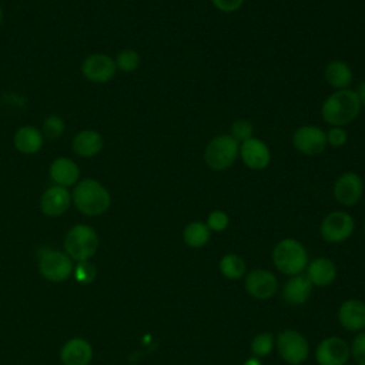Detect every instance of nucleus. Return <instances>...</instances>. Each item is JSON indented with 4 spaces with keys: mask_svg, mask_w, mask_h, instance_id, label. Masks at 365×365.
Instances as JSON below:
<instances>
[{
    "mask_svg": "<svg viewBox=\"0 0 365 365\" xmlns=\"http://www.w3.org/2000/svg\"><path fill=\"white\" fill-rule=\"evenodd\" d=\"M351 355L356 365H365V331L359 332L351 345Z\"/></svg>",
    "mask_w": 365,
    "mask_h": 365,
    "instance_id": "nucleus-33",
    "label": "nucleus"
},
{
    "mask_svg": "<svg viewBox=\"0 0 365 365\" xmlns=\"http://www.w3.org/2000/svg\"><path fill=\"white\" fill-rule=\"evenodd\" d=\"M277 349L281 358L289 365L302 364L309 354L307 338L295 329H284L277 336Z\"/></svg>",
    "mask_w": 365,
    "mask_h": 365,
    "instance_id": "nucleus-10",
    "label": "nucleus"
},
{
    "mask_svg": "<svg viewBox=\"0 0 365 365\" xmlns=\"http://www.w3.org/2000/svg\"><path fill=\"white\" fill-rule=\"evenodd\" d=\"M354 90L356 93V96H358V100H359L362 108H365V78L362 81H359V84Z\"/></svg>",
    "mask_w": 365,
    "mask_h": 365,
    "instance_id": "nucleus-35",
    "label": "nucleus"
},
{
    "mask_svg": "<svg viewBox=\"0 0 365 365\" xmlns=\"http://www.w3.org/2000/svg\"><path fill=\"white\" fill-rule=\"evenodd\" d=\"M74 275L80 284H88L96 278V267L88 261H80L76 265Z\"/></svg>",
    "mask_w": 365,
    "mask_h": 365,
    "instance_id": "nucleus-32",
    "label": "nucleus"
},
{
    "mask_svg": "<svg viewBox=\"0 0 365 365\" xmlns=\"http://www.w3.org/2000/svg\"><path fill=\"white\" fill-rule=\"evenodd\" d=\"M48 177L54 185L70 188L81 180V170L73 158L61 155L48 164Z\"/></svg>",
    "mask_w": 365,
    "mask_h": 365,
    "instance_id": "nucleus-15",
    "label": "nucleus"
},
{
    "mask_svg": "<svg viewBox=\"0 0 365 365\" xmlns=\"http://www.w3.org/2000/svg\"><path fill=\"white\" fill-rule=\"evenodd\" d=\"M104 148V137L98 130L83 128L71 138V150L80 158H94Z\"/></svg>",
    "mask_w": 365,
    "mask_h": 365,
    "instance_id": "nucleus-17",
    "label": "nucleus"
},
{
    "mask_svg": "<svg viewBox=\"0 0 365 365\" xmlns=\"http://www.w3.org/2000/svg\"><path fill=\"white\" fill-rule=\"evenodd\" d=\"M351 356L348 342L339 336L322 339L315 351L318 365H345Z\"/></svg>",
    "mask_w": 365,
    "mask_h": 365,
    "instance_id": "nucleus-13",
    "label": "nucleus"
},
{
    "mask_svg": "<svg viewBox=\"0 0 365 365\" xmlns=\"http://www.w3.org/2000/svg\"><path fill=\"white\" fill-rule=\"evenodd\" d=\"M307 277L314 287H327L336 278V265L327 257H317L308 262Z\"/></svg>",
    "mask_w": 365,
    "mask_h": 365,
    "instance_id": "nucleus-22",
    "label": "nucleus"
},
{
    "mask_svg": "<svg viewBox=\"0 0 365 365\" xmlns=\"http://www.w3.org/2000/svg\"><path fill=\"white\" fill-rule=\"evenodd\" d=\"M38 268L41 275L53 282H60L71 274V259L66 252L56 250H46L40 254Z\"/></svg>",
    "mask_w": 365,
    "mask_h": 365,
    "instance_id": "nucleus-12",
    "label": "nucleus"
},
{
    "mask_svg": "<svg viewBox=\"0 0 365 365\" xmlns=\"http://www.w3.org/2000/svg\"><path fill=\"white\" fill-rule=\"evenodd\" d=\"M242 164L252 171H262L268 168L272 160L269 145L258 138L251 137L242 143H240V157Z\"/></svg>",
    "mask_w": 365,
    "mask_h": 365,
    "instance_id": "nucleus-11",
    "label": "nucleus"
},
{
    "mask_svg": "<svg viewBox=\"0 0 365 365\" xmlns=\"http://www.w3.org/2000/svg\"><path fill=\"white\" fill-rule=\"evenodd\" d=\"M211 237V231L202 221H191L184 227L182 240L184 244L190 248H201L204 247Z\"/></svg>",
    "mask_w": 365,
    "mask_h": 365,
    "instance_id": "nucleus-24",
    "label": "nucleus"
},
{
    "mask_svg": "<svg viewBox=\"0 0 365 365\" xmlns=\"http://www.w3.org/2000/svg\"><path fill=\"white\" fill-rule=\"evenodd\" d=\"M3 23H4V10H3V7H1V4H0V29H1Z\"/></svg>",
    "mask_w": 365,
    "mask_h": 365,
    "instance_id": "nucleus-37",
    "label": "nucleus"
},
{
    "mask_svg": "<svg viewBox=\"0 0 365 365\" xmlns=\"http://www.w3.org/2000/svg\"><path fill=\"white\" fill-rule=\"evenodd\" d=\"M74 207L87 217H98L108 211L111 205V194L108 188L93 177L81 178L71 191Z\"/></svg>",
    "mask_w": 365,
    "mask_h": 365,
    "instance_id": "nucleus-1",
    "label": "nucleus"
},
{
    "mask_svg": "<svg viewBox=\"0 0 365 365\" xmlns=\"http://www.w3.org/2000/svg\"><path fill=\"white\" fill-rule=\"evenodd\" d=\"M325 135H327L328 147H332V148H341L346 145L349 138L345 127H338V125H332L328 130H325Z\"/></svg>",
    "mask_w": 365,
    "mask_h": 365,
    "instance_id": "nucleus-31",
    "label": "nucleus"
},
{
    "mask_svg": "<svg viewBox=\"0 0 365 365\" xmlns=\"http://www.w3.org/2000/svg\"><path fill=\"white\" fill-rule=\"evenodd\" d=\"M365 184L362 177L355 171H344L341 173L332 185L334 200L342 207H354L356 205L364 195Z\"/></svg>",
    "mask_w": 365,
    "mask_h": 365,
    "instance_id": "nucleus-9",
    "label": "nucleus"
},
{
    "mask_svg": "<svg viewBox=\"0 0 365 365\" xmlns=\"http://www.w3.org/2000/svg\"><path fill=\"white\" fill-rule=\"evenodd\" d=\"M98 248V235L87 224L73 225L64 237L66 254L76 261H88Z\"/></svg>",
    "mask_w": 365,
    "mask_h": 365,
    "instance_id": "nucleus-5",
    "label": "nucleus"
},
{
    "mask_svg": "<svg viewBox=\"0 0 365 365\" xmlns=\"http://www.w3.org/2000/svg\"><path fill=\"white\" fill-rule=\"evenodd\" d=\"M240 157V143L228 133L214 135L204 148L205 165L217 173L230 170Z\"/></svg>",
    "mask_w": 365,
    "mask_h": 365,
    "instance_id": "nucleus-3",
    "label": "nucleus"
},
{
    "mask_svg": "<svg viewBox=\"0 0 365 365\" xmlns=\"http://www.w3.org/2000/svg\"><path fill=\"white\" fill-rule=\"evenodd\" d=\"M44 135L38 127L26 124L20 125L13 134V147L23 155L38 154L44 145Z\"/></svg>",
    "mask_w": 365,
    "mask_h": 365,
    "instance_id": "nucleus-18",
    "label": "nucleus"
},
{
    "mask_svg": "<svg viewBox=\"0 0 365 365\" xmlns=\"http://www.w3.org/2000/svg\"><path fill=\"white\" fill-rule=\"evenodd\" d=\"M245 291L255 299H269L278 291V279L268 269H252L245 275Z\"/></svg>",
    "mask_w": 365,
    "mask_h": 365,
    "instance_id": "nucleus-14",
    "label": "nucleus"
},
{
    "mask_svg": "<svg viewBox=\"0 0 365 365\" xmlns=\"http://www.w3.org/2000/svg\"><path fill=\"white\" fill-rule=\"evenodd\" d=\"M220 272L228 279H240L245 275V261L237 254H225L220 259Z\"/></svg>",
    "mask_w": 365,
    "mask_h": 365,
    "instance_id": "nucleus-25",
    "label": "nucleus"
},
{
    "mask_svg": "<svg viewBox=\"0 0 365 365\" xmlns=\"http://www.w3.org/2000/svg\"><path fill=\"white\" fill-rule=\"evenodd\" d=\"M40 130H41L44 138L57 140L66 131V121L58 114H48L47 117H44Z\"/></svg>",
    "mask_w": 365,
    "mask_h": 365,
    "instance_id": "nucleus-27",
    "label": "nucleus"
},
{
    "mask_svg": "<svg viewBox=\"0 0 365 365\" xmlns=\"http://www.w3.org/2000/svg\"><path fill=\"white\" fill-rule=\"evenodd\" d=\"M312 287L307 275H292L282 287V298L288 305H302L308 301Z\"/></svg>",
    "mask_w": 365,
    "mask_h": 365,
    "instance_id": "nucleus-21",
    "label": "nucleus"
},
{
    "mask_svg": "<svg viewBox=\"0 0 365 365\" xmlns=\"http://www.w3.org/2000/svg\"><path fill=\"white\" fill-rule=\"evenodd\" d=\"M272 262L279 272L292 277L302 274L309 259L302 242L295 238H284L272 250Z\"/></svg>",
    "mask_w": 365,
    "mask_h": 365,
    "instance_id": "nucleus-4",
    "label": "nucleus"
},
{
    "mask_svg": "<svg viewBox=\"0 0 365 365\" xmlns=\"http://www.w3.org/2000/svg\"><path fill=\"white\" fill-rule=\"evenodd\" d=\"M339 324L352 332L365 329V302L359 299H346L338 309Z\"/></svg>",
    "mask_w": 365,
    "mask_h": 365,
    "instance_id": "nucleus-19",
    "label": "nucleus"
},
{
    "mask_svg": "<svg viewBox=\"0 0 365 365\" xmlns=\"http://www.w3.org/2000/svg\"><path fill=\"white\" fill-rule=\"evenodd\" d=\"M228 134L238 143H242V141L254 137V125L251 121H248L245 118H237L231 123Z\"/></svg>",
    "mask_w": 365,
    "mask_h": 365,
    "instance_id": "nucleus-29",
    "label": "nucleus"
},
{
    "mask_svg": "<svg viewBox=\"0 0 365 365\" xmlns=\"http://www.w3.org/2000/svg\"><path fill=\"white\" fill-rule=\"evenodd\" d=\"M364 234H365V222H364Z\"/></svg>",
    "mask_w": 365,
    "mask_h": 365,
    "instance_id": "nucleus-38",
    "label": "nucleus"
},
{
    "mask_svg": "<svg viewBox=\"0 0 365 365\" xmlns=\"http://www.w3.org/2000/svg\"><path fill=\"white\" fill-rule=\"evenodd\" d=\"M60 356L64 365H88L93 358V348L86 339L73 338L64 344Z\"/></svg>",
    "mask_w": 365,
    "mask_h": 365,
    "instance_id": "nucleus-23",
    "label": "nucleus"
},
{
    "mask_svg": "<svg viewBox=\"0 0 365 365\" xmlns=\"http://www.w3.org/2000/svg\"><path fill=\"white\" fill-rule=\"evenodd\" d=\"M114 57L107 53H91L80 63L81 76L93 84H107L117 76Z\"/></svg>",
    "mask_w": 365,
    "mask_h": 365,
    "instance_id": "nucleus-7",
    "label": "nucleus"
},
{
    "mask_svg": "<svg viewBox=\"0 0 365 365\" xmlns=\"http://www.w3.org/2000/svg\"><path fill=\"white\" fill-rule=\"evenodd\" d=\"M324 78L332 90L351 88L354 81V71L345 60H331L324 68Z\"/></svg>",
    "mask_w": 365,
    "mask_h": 365,
    "instance_id": "nucleus-20",
    "label": "nucleus"
},
{
    "mask_svg": "<svg viewBox=\"0 0 365 365\" xmlns=\"http://www.w3.org/2000/svg\"><path fill=\"white\" fill-rule=\"evenodd\" d=\"M291 143L294 148L305 157L321 155L328 147L325 130L317 124H304L295 128Z\"/></svg>",
    "mask_w": 365,
    "mask_h": 365,
    "instance_id": "nucleus-8",
    "label": "nucleus"
},
{
    "mask_svg": "<svg viewBox=\"0 0 365 365\" xmlns=\"http://www.w3.org/2000/svg\"><path fill=\"white\" fill-rule=\"evenodd\" d=\"M274 344H275V339H274L272 334L261 332V334H258V335H255L252 338V341H251V352L257 358L267 356V355H269L272 352Z\"/></svg>",
    "mask_w": 365,
    "mask_h": 365,
    "instance_id": "nucleus-28",
    "label": "nucleus"
},
{
    "mask_svg": "<svg viewBox=\"0 0 365 365\" xmlns=\"http://www.w3.org/2000/svg\"><path fill=\"white\" fill-rule=\"evenodd\" d=\"M211 4L221 13H234L238 11L245 0H210Z\"/></svg>",
    "mask_w": 365,
    "mask_h": 365,
    "instance_id": "nucleus-34",
    "label": "nucleus"
},
{
    "mask_svg": "<svg viewBox=\"0 0 365 365\" xmlns=\"http://www.w3.org/2000/svg\"><path fill=\"white\" fill-rule=\"evenodd\" d=\"M361 110L362 106L354 88L334 90L321 104V117L329 127H345L358 118Z\"/></svg>",
    "mask_w": 365,
    "mask_h": 365,
    "instance_id": "nucleus-2",
    "label": "nucleus"
},
{
    "mask_svg": "<svg viewBox=\"0 0 365 365\" xmlns=\"http://www.w3.org/2000/svg\"><path fill=\"white\" fill-rule=\"evenodd\" d=\"M71 204V192L68 191V188L54 184H51L43 191L38 202L41 212L51 218L63 215Z\"/></svg>",
    "mask_w": 365,
    "mask_h": 365,
    "instance_id": "nucleus-16",
    "label": "nucleus"
},
{
    "mask_svg": "<svg viewBox=\"0 0 365 365\" xmlns=\"http://www.w3.org/2000/svg\"><path fill=\"white\" fill-rule=\"evenodd\" d=\"M205 224L211 232H222L230 225V215L222 210H214L207 215Z\"/></svg>",
    "mask_w": 365,
    "mask_h": 365,
    "instance_id": "nucleus-30",
    "label": "nucleus"
},
{
    "mask_svg": "<svg viewBox=\"0 0 365 365\" xmlns=\"http://www.w3.org/2000/svg\"><path fill=\"white\" fill-rule=\"evenodd\" d=\"M242 365H262V364H261L259 358H257V356H251V358H248Z\"/></svg>",
    "mask_w": 365,
    "mask_h": 365,
    "instance_id": "nucleus-36",
    "label": "nucleus"
},
{
    "mask_svg": "<svg viewBox=\"0 0 365 365\" xmlns=\"http://www.w3.org/2000/svg\"><path fill=\"white\" fill-rule=\"evenodd\" d=\"M355 230V220L354 217L344 210H335L328 212L321 224H319V234L324 241L329 244H341L346 241Z\"/></svg>",
    "mask_w": 365,
    "mask_h": 365,
    "instance_id": "nucleus-6",
    "label": "nucleus"
},
{
    "mask_svg": "<svg viewBox=\"0 0 365 365\" xmlns=\"http://www.w3.org/2000/svg\"><path fill=\"white\" fill-rule=\"evenodd\" d=\"M117 70L121 73H134L141 64V56L135 48H123L114 57Z\"/></svg>",
    "mask_w": 365,
    "mask_h": 365,
    "instance_id": "nucleus-26",
    "label": "nucleus"
}]
</instances>
